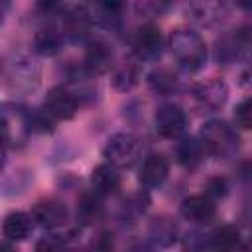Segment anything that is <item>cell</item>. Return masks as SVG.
I'll use <instances>...</instances> for the list:
<instances>
[{"mask_svg":"<svg viewBox=\"0 0 252 252\" xmlns=\"http://www.w3.org/2000/svg\"><path fill=\"white\" fill-rule=\"evenodd\" d=\"M167 49L175 63L187 73L199 71L207 61V43L199 32L191 28L173 30L167 37Z\"/></svg>","mask_w":252,"mask_h":252,"instance_id":"6da1fadb","label":"cell"},{"mask_svg":"<svg viewBox=\"0 0 252 252\" xmlns=\"http://www.w3.org/2000/svg\"><path fill=\"white\" fill-rule=\"evenodd\" d=\"M199 140L205 148V152L213 158H232L238 152L240 146V138L236 134V130L224 122V120H209L201 126L199 132Z\"/></svg>","mask_w":252,"mask_h":252,"instance_id":"7a4b0ae2","label":"cell"},{"mask_svg":"<svg viewBox=\"0 0 252 252\" xmlns=\"http://www.w3.org/2000/svg\"><path fill=\"white\" fill-rule=\"evenodd\" d=\"M144 144L142 140L132 132H116L112 134L104 148L102 156L106 161L114 163L116 167H132L142 159Z\"/></svg>","mask_w":252,"mask_h":252,"instance_id":"3957f363","label":"cell"},{"mask_svg":"<svg viewBox=\"0 0 252 252\" xmlns=\"http://www.w3.org/2000/svg\"><path fill=\"white\" fill-rule=\"evenodd\" d=\"M4 83L12 93L30 94L39 85V67L24 55H14L4 63Z\"/></svg>","mask_w":252,"mask_h":252,"instance_id":"277c9868","label":"cell"},{"mask_svg":"<svg viewBox=\"0 0 252 252\" xmlns=\"http://www.w3.org/2000/svg\"><path fill=\"white\" fill-rule=\"evenodd\" d=\"M163 47H167V41L156 24H144L132 35V55L140 61H158Z\"/></svg>","mask_w":252,"mask_h":252,"instance_id":"5b68a950","label":"cell"},{"mask_svg":"<svg viewBox=\"0 0 252 252\" xmlns=\"http://www.w3.org/2000/svg\"><path fill=\"white\" fill-rule=\"evenodd\" d=\"M187 18L199 28H215L228 18L230 4L228 0H189Z\"/></svg>","mask_w":252,"mask_h":252,"instance_id":"8992f818","label":"cell"},{"mask_svg":"<svg viewBox=\"0 0 252 252\" xmlns=\"http://www.w3.org/2000/svg\"><path fill=\"white\" fill-rule=\"evenodd\" d=\"M191 96L199 108L205 112L220 110L228 100V85L222 79L211 77L207 81H199L191 87Z\"/></svg>","mask_w":252,"mask_h":252,"instance_id":"52a82bcc","label":"cell"},{"mask_svg":"<svg viewBox=\"0 0 252 252\" xmlns=\"http://www.w3.org/2000/svg\"><path fill=\"white\" fill-rule=\"evenodd\" d=\"M154 128L161 138L177 140L187 130V114L179 104L163 102L156 108L154 114Z\"/></svg>","mask_w":252,"mask_h":252,"instance_id":"ba28073f","label":"cell"},{"mask_svg":"<svg viewBox=\"0 0 252 252\" xmlns=\"http://www.w3.org/2000/svg\"><path fill=\"white\" fill-rule=\"evenodd\" d=\"M53 120H71L79 110V96L65 85L51 87L41 106Z\"/></svg>","mask_w":252,"mask_h":252,"instance_id":"9c48e42d","label":"cell"},{"mask_svg":"<svg viewBox=\"0 0 252 252\" xmlns=\"http://www.w3.org/2000/svg\"><path fill=\"white\" fill-rule=\"evenodd\" d=\"M179 213L185 220L193 224H209L217 217V203L207 193L203 195H189L181 201Z\"/></svg>","mask_w":252,"mask_h":252,"instance_id":"30bf717a","label":"cell"},{"mask_svg":"<svg viewBox=\"0 0 252 252\" xmlns=\"http://www.w3.org/2000/svg\"><path fill=\"white\" fill-rule=\"evenodd\" d=\"M32 217H33V222L37 226H41L43 230H55L67 222L69 211H67L65 203H61L57 199H45V201H39L33 205Z\"/></svg>","mask_w":252,"mask_h":252,"instance_id":"8fae6325","label":"cell"},{"mask_svg":"<svg viewBox=\"0 0 252 252\" xmlns=\"http://www.w3.org/2000/svg\"><path fill=\"white\" fill-rule=\"evenodd\" d=\"M169 175V161L163 154H148L142 159L140 171H138V181L146 189H158L165 183Z\"/></svg>","mask_w":252,"mask_h":252,"instance_id":"7c38bea8","label":"cell"},{"mask_svg":"<svg viewBox=\"0 0 252 252\" xmlns=\"http://www.w3.org/2000/svg\"><path fill=\"white\" fill-rule=\"evenodd\" d=\"M112 61H114V53H112L110 45L100 39H94V41L87 43L81 69L87 75H102L112 67Z\"/></svg>","mask_w":252,"mask_h":252,"instance_id":"4fadbf2b","label":"cell"},{"mask_svg":"<svg viewBox=\"0 0 252 252\" xmlns=\"http://www.w3.org/2000/svg\"><path fill=\"white\" fill-rule=\"evenodd\" d=\"M65 41H67V35L59 26H47L33 35L32 47L41 57H55L57 53L63 51Z\"/></svg>","mask_w":252,"mask_h":252,"instance_id":"5bb4252c","label":"cell"},{"mask_svg":"<svg viewBox=\"0 0 252 252\" xmlns=\"http://www.w3.org/2000/svg\"><path fill=\"white\" fill-rule=\"evenodd\" d=\"M120 167H116L114 163L110 161H104L100 165H96L91 173V185H93V191L98 193L100 197H108V195H114L118 189H120V183H122V177H120Z\"/></svg>","mask_w":252,"mask_h":252,"instance_id":"9a60e30c","label":"cell"},{"mask_svg":"<svg viewBox=\"0 0 252 252\" xmlns=\"http://www.w3.org/2000/svg\"><path fill=\"white\" fill-rule=\"evenodd\" d=\"M33 228V217L32 213H22V211H12L4 217L2 220V234L4 240L10 242H22L32 234Z\"/></svg>","mask_w":252,"mask_h":252,"instance_id":"2e32d148","label":"cell"},{"mask_svg":"<svg viewBox=\"0 0 252 252\" xmlns=\"http://www.w3.org/2000/svg\"><path fill=\"white\" fill-rule=\"evenodd\" d=\"M142 61L138 57H130V59H124L120 65L114 67V73H112V87L116 91H122V93H128L132 91L138 83H140V77H142Z\"/></svg>","mask_w":252,"mask_h":252,"instance_id":"e0dca14e","label":"cell"},{"mask_svg":"<svg viewBox=\"0 0 252 252\" xmlns=\"http://www.w3.org/2000/svg\"><path fill=\"white\" fill-rule=\"evenodd\" d=\"M148 236H150V240L156 246L167 248V246H173L177 242L179 228L173 222V219H169V217H156V219H152V222L148 226Z\"/></svg>","mask_w":252,"mask_h":252,"instance_id":"ac0fdd59","label":"cell"},{"mask_svg":"<svg viewBox=\"0 0 252 252\" xmlns=\"http://www.w3.org/2000/svg\"><path fill=\"white\" fill-rule=\"evenodd\" d=\"M205 148L201 144L199 138H181L175 146V158L179 161V165H183L185 169H195L201 165L203 158H205Z\"/></svg>","mask_w":252,"mask_h":252,"instance_id":"d6986e66","label":"cell"},{"mask_svg":"<svg viewBox=\"0 0 252 252\" xmlns=\"http://www.w3.org/2000/svg\"><path fill=\"white\" fill-rule=\"evenodd\" d=\"M148 85L156 94L161 96H169L175 94L181 89V79L177 77V73H173L171 69L165 67H158L154 71H150L148 75Z\"/></svg>","mask_w":252,"mask_h":252,"instance_id":"ffe728a7","label":"cell"},{"mask_svg":"<svg viewBox=\"0 0 252 252\" xmlns=\"http://www.w3.org/2000/svg\"><path fill=\"white\" fill-rule=\"evenodd\" d=\"M209 248H217V250H236V248H244L240 230L232 224H222L219 228H215L209 234Z\"/></svg>","mask_w":252,"mask_h":252,"instance_id":"44dd1931","label":"cell"},{"mask_svg":"<svg viewBox=\"0 0 252 252\" xmlns=\"http://www.w3.org/2000/svg\"><path fill=\"white\" fill-rule=\"evenodd\" d=\"M102 203L98 193H85L77 203V220L81 224H94L102 219Z\"/></svg>","mask_w":252,"mask_h":252,"instance_id":"7402d4cb","label":"cell"},{"mask_svg":"<svg viewBox=\"0 0 252 252\" xmlns=\"http://www.w3.org/2000/svg\"><path fill=\"white\" fill-rule=\"evenodd\" d=\"M173 0H136V12L146 18H156L167 12Z\"/></svg>","mask_w":252,"mask_h":252,"instance_id":"603a6c76","label":"cell"},{"mask_svg":"<svg viewBox=\"0 0 252 252\" xmlns=\"http://www.w3.org/2000/svg\"><path fill=\"white\" fill-rule=\"evenodd\" d=\"M234 124L242 130H252V96L244 98L234 108Z\"/></svg>","mask_w":252,"mask_h":252,"instance_id":"cb8c5ba5","label":"cell"},{"mask_svg":"<svg viewBox=\"0 0 252 252\" xmlns=\"http://www.w3.org/2000/svg\"><path fill=\"white\" fill-rule=\"evenodd\" d=\"M73 236H75L73 230L67 232V234H49V236L41 238V240L35 244V248H37V250H57V248L67 246V240L73 238Z\"/></svg>","mask_w":252,"mask_h":252,"instance_id":"d4e9b609","label":"cell"},{"mask_svg":"<svg viewBox=\"0 0 252 252\" xmlns=\"http://www.w3.org/2000/svg\"><path fill=\"white\" fill-rule=\"evenodd\" d=\"M205 193L209 197H213L215 201L217 199H222L228 193V181L224 177H211L207 181V185H205Z\"/></svg>","mask_w":252,"mask_h":252,"instance_id":"484cf974","label":"cell"},{"mask_svg":"<svg viewBox=\"0 0 252 252\" xmlns=\"http://www.w3.org/2000/svg\"><path fill=\"white\" fill-rule=\"evenodd\" d=\"M240 10L244 12H252V0H232Z\"/></svg>","mask_w":252,"mask_h":252,"instance_id":"4316f807","label":"cell"},{"mask_svg":"<svg viewBox=\"0 0 252 252\" xmlns=\"http://www.w3.org/2000/svg\"><path fill=\"white\" fill-rule=\"evenodd\" d=\"M10 4H12V0H2V14H4V16L8 14V10H10Z\"/></svg>","mask_w":252,"mask_h":252,"instance_id":"83f0119b","label":"cell"},{"mask_svg":"<svg viewBox=\"0 0 252 252\" xmlns=\"http://www.w3.org/2000/svg\"><path fill=\"white\" fill-rule=\"evenodd\" d=\"M244 248H252V230H250V236H248V242L244 244Z\"/></svg>","mask_w":252,"mask_h":252,"instance_id":"f1b7e54d","label":"cell"}]
</instances>
